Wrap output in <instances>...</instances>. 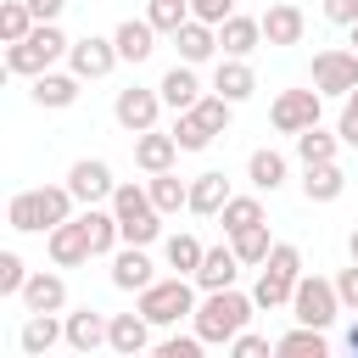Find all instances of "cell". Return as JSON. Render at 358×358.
Returning a JSON list of instances; mask_svg holds the SVG:
<instances>
[{"label": "cell", "mask_w": 358, "mask_h": 358, "mask_svg": "<svg viewBox=\"0 0 358 358\" xmlns=\"http://www.w3.org/2000/svg\"><path fill=\"white\" fill-rule=\"evenodd\" d=\"M145 17H151V28H157V34H168V39H173V34L190 22V0H151V6H145Z\"/></svg>", "instance_id": "obj_40"}, {"label": "cell", "mask_w": 358, "mask_h": 358, "mask_svg": "<svg viewBox=\"0 0 358 358\" xmlns=\"http://www.w3.org/2000/svg\"><path fill=\"white\" fill-rule=\"evenodd\" d=\"M257 45H263V17H235V11H229V17L218 22V50H224V56H252Z\"/></svg>", "instance_id": "obj_18"}, {"label": "cell", "mask_w": 358, "mask_h": 358, "mask_svg": "<svg viewBox=\"0 0 358 358\" xmlns=\"http://www.w3.org/2000/svg\"><path fill=\"white\" fill-rule=\"evenodd\" d=\"M106 336H112V319L106 313H95V308L67 313V347L73 352H95V347H106Z\"/></svg>", "instance_id": "obj_22"}, {"label": "cell", "mask_w": 358, "mask_h": 358, "mask_svg": "<svg viewBox=\"0 0 358 358\" xmlns=\"http://www.w3.org/2000/svg\"><path fill=\"white\" fill-rule=\"evenodd\" d=\"M22 308H28V313H62V308H67V280H62L56 268L28 274V285H22Z\"/></svg>", "instance_id": "obj_14"}, {"label": "cell", "mask_w": 358, "mask_h": 358, "mask_svg": "<svg viewBox=\"0 0 358 358\" xmlns=\"http://www.w3.org/2000/svg\"><path fill=\"white\" fill-rule=\"evenodd\" d=\"M218 218H224V235H241V229L263 224V201H257V196H229Z\"/></svg>", "instance_id": "obj_39"}, {"label": "cell", "mask_w": 358, "mask_h": 358, "mask_svg": "<svg viewBox=\"0 0 358 358\" xmlns=\"http://www.w3.org/2000/svg\"><path fill=\"white\" fill-rule=\"evenodd\" d=\"M341 145H347V140H341V134H330V129H319V123L296 134V157H302V168H313V162H336V151H341Z\"/></svg>", "instance_id": "obj_31"}, {"label": "cell", "mask_w": 358, "mask_h": 358, "mask_svg": "<svg viewBox=\"0 0 358 358\" xmlns=\"http://www.w3.org/2000/svg\"><path fill=\"white\" fill-rule=\"evenodd\" d=\"M56 341H67V319H56V313H28V319H22L17 347H22L28 358H45Z\"/></svg>", "instance_id": "obj_17"}, {"label": "cell", "mask_w": 358, "mask_h": 358, "mask_svg": "<svg viewBox=\"0 0 358 358\" xmlns=\"http://www.w3.org/2000/svg\"><path fill=\"white\" fill-rule=\"evenodd\" d=\"M73 190L67 185H39V190H17L11 201H6V224L17 229V235H50L56 224H67L73 218Z\"/></svg>", "instance_id": "obj_1"}, {"label": "cell", "mask_w": 358, "mask_h": 358, "mask_svg": "<svg viewBox=\"0 0 358 358\" xmlns=\"http://www.w3.org/2000/svg\"><path fill=\"white\" fill-rule=\"evenodd\" d=\"M229 11H235V0H190V17H201V22H213V28H218Z\"/></svg>", "instance_id": "obj_45"}, {"label": "cell", "mask_w": 358, "mask_h": 358, "mask_svg": "<svg viewBox=\"0 0 358 358\" xmlns=\"http://www.w3.org/2000/svg\"><path fill=\"white\" fill-rule=\"evenodd\" d=\"M336 134H341L347 145H358V90L347 95V106H341V123H336Z\"/></svg>", "instance_id": "obj_46"}, {"label": "cell", "mask_w": 358, "mask_h": 358, "mask_svg": "<svg viewBox=\"0 0 358 358\" xmlns=\"http://www.w3.org/2000/svg\"><path fill=\"white\" fill-rule=\"evenodd\" d=\"M162 257H168V268H173V274H196V268H201V257H207V246H201L196 235H168Z\"/></svg>", "instance_id": "obj_36"}, {"label": "cell", "mask_w": 358, "mask_h": 358, "mask_svg": "<svg viewBox=\"0 0 358 358\" xmlns=\"http://www.w3.org/2000/svg\"><path fill=\"white\" fill-rule=\"evenodd\" d=\"M246 179H252V190H280L285 185V157L274 145H257L246 157Z\"/></svg>", "instance_id": "obj_30"}, {"label": "cell", "mask_w": 358, "mask_h": 358, "mask_svg": "<svg viewBox=\"0 0 358 358\" xmlns=\"http://www.w3.org/2000/svg\"><path fill=\"white\" fill-rule=\"evenodd\" d=\"M324 330L319 324H296V330H285L280 341H274V352H291V358H324Z\"/></svg>", "instance_id": "obj_35"}, {"label": "cell", "mask_w": 358, "mask_h": 358, "mask_svg": "<svg viewBox=\"0 0 358 358\" xmlns=\"http://www.w3.org/2000/svg\"><path fill=\"white\" fill-rule=\"evenodd\" d=\"M201 347H207V341H201V336L190 330V336H168V341H162L157 352H162V358H201Z\"/></svg>", "instance_id": "obj_43"}, {"label": "cell", "mask_w": 358, "mask_h": 358, "mask_svg": "<svg viewBox=\"0 0 358 358\" xmlns=\"http://www.w3.org/2000/svg\"><path fill=\"white\" fill-rule=\"evenodd\" d=\"M257 313V302L252 296H241L235 285H224V291H201V302H196V313H190V324H196V336L207 341V347H229L241 330H246V319Z\"/></svg>", "instance_id": "obj_2"}, {"label": "cell", "mask_w": 358, "mask_h": 358, "mask_svg": "<svg viewBox=\"0 0 358 358\" xmlns=\"http://www.w3.org/2000/svg\"><path fill=\"white\" fill-rule=\"evenodd\" d=\"M352 50H358V22H352Z\"/></svg>", "instance_id": "obj_52"}, {"label": "cell", "mask_w": 358, "mask_h": 358, "mask_svg": "<svg viewBox=\"0 0 358 358\" xmlns=\"http://www.w3.org/2000/svg\"><path fill=\"white\" fill-rule=\"evenodd\" d=\"M173 157H179V140H173V129L162 134V129H145V134H134V162L145 168V173H168L173 168Z\"/></svg>", "instance_id": "obj_20"}, {"label": "cell", "mask_w": 358, "mask_h": 358, "mask_svg": "<svg viewBox=\"0 0 358 358\" xmlns=\"http://www.w3.org/2000/svg\"><path fill=\"white\" fill-rule=\"evenodd\" d=\"M78 218H84V229H90L95 257H112V252L123 246V224H117V213H112V207H84Z\"/></svg>", "instance_id": "obj_28"}, {"label": "cell", "mask_w": 358, "mask_h": 358, "mask_svg": "<svg viewBox=\"0 0 358 358\" xmlns=\"http://www.w3.org/2000/svg\"><path fill=\"white\" fill-rule=\"evenodd\" d=\"M151 280H157V274H151L145 246H129V241H123V246L112 252V285H117V291H145Z\"/></svg>", "instance_id": "obj_16"}, {"label": "cell", "mask_w": 358, "mask_h": 358, "mask_svg": "<svg viewBox=\"0 0 358 358\" xmlns=\"http://www.w3.org/2000/svg\"><path fill=\"white\" fill-rule=\"evenodd\" d=\"M112 213H117L129 246H151V241L162 235V213H157V201H151L145 185H117V190H112Z\"/></svg>", "instance_id": "obj_5"}, {"label": "cell", "mask_w": 358, "mask_h": 358, "mask_svg": "<svg viewBox=\"0 0 358 358\" xmlns=\"http://www.w3.org/2000/svg\"><path fill=\"white\" fill-rule=\"evenodd\" d=\"M157 112H162V90H140V84H129V90H117V101H112V117H117L129 134L157 129Z\"/></svg>", "instance_id": "obj_10"}, {"label": "cell", "mask_w": 358, "mask_h": 358, "mask_svg": "<svg viewBox=\"0 0 358 358\" xmlns=\"http://www.w3.org/2000/svg\"><path fill=\"white\" fill-rule=\"evenodd\" d=\"M78 84H84L78 73H39L28 95H34V106H45V112H62V106H73V101H78Z\"/></svg>", "instance_id": "obj_24"}, {"label": "cell", "mask_w": 358, "mask_h": 358, "mask_svg": "<svg viewBox=\"0 0 358 358\" xmlns=\"http://www.w3.org/2000/svg\"><path fill=\"white\" fill-rule=\"evenodd\" d=\"M162 106H173V112H190L196 101H201V78H196V67L190 62H173L168 73H162Z\"/></svg>", "instance_id": "obj_19"}, {"label": "cell", "mask_w": 358, "mask_h": 358, "mask_svg": "<svg viewBox=\"0 0 358 358\" xmlns=\"http://www.w3.org/2000/svg\"><path fill=\"white\" fill-rule=\"evenodd\" d=\"M112 39H117V56H123V62H134V67L157 50V28H151V17H129V22H117V34H112Z\"/></svg>", "instance_id": "obj_26"}, {"label": "cell", "mask_w": 358, "mask_h": 358, "mask_svg": "<svg viewBox=\"0 0 358 358\" xmlns=\"http://www.w3.org/2000/svg\"><path fill=\"white\" fill-rule=\"evenodd\" d=\"M229 352H235V358H263V352H268V341H263V336H252V330H241V336L229 341Z\"/></svg>", "instance_id": "obj_47"}, {"label": "cell", "mask_w": 358, "mask_h": 358, "mask_svg": "<svg viewBox=\"0 0 358 358\" xmlns=\"http://www.w3.org/2000/svg\"><path fill=\"white\" fill-rule=\"evenodd\" d=\"M67 62H73V73L78 78H106L123 56H117V39H101V34H84V39H73V50H67Z\"/></svg>", "instance_id": "obj_12"}, {"label": "cell", "mask_w": 358, "mask_h": 358, "mask_svg": "<svg viewBox=\"0 0 358 358\" xmlns=\"http://www.w3.org/2000/svg\"><path fill=\"white\" fill-rule=\"evenodd\" d=\"M347 252H352V263H358V229H352V235H347Z\"/></svg>", "instance_id": "obj_51"}, {"label": "cell", "mask_w": 358, "mask_h": 358, "mask_svg": "<svg viewBox=\"0 0 358 358\" xmlns=\"http://www.w3.org/2000/svg\"><path fill=\"white\" fill-rule=\"evenodd\" d=\"M34 22H39V17H34V6H28V0H6V6H0V39H6V45L28 39V34H34Z\"/></svg>", "instance_id": "obj_37"}, {"label": "cell", "mask_w": 358, "mask_h": 358, "mask_svg": "<svg viewBox=\"0 0 358 358\" xmlns=\"http://www.w3.org/2000/svg\"><path fill=\"white\" fill-rule=\"evenodd\" d=\"M67 190H73L84 207H101V201H112L117 179H112V168H106L101 157H78V162L67 168Z\"/></svg>", "instance_id": "obj_11"}, {"label": "cell", "mask_w": 358, "mask_h": 358, "mask_svg": "<svg viewBox=\"0 0 358 358\" xmlns=\"http://www.w3.org/2000/svg\"><path fill=\"white\" fill-rule=\"evenodd\" d=\"M341 190H347V173H341L336 162H313V168L302 173V196H308V201H336Z\"/></svg>", "instance_id": "obj_32"}, {"label": "cell", "mask_w": 358, "mask_h": 358, "mask_svg": "<svg viewBox=\"0 0 358 358\" xmlns=\"http://www.w3.org/2000/svg\"><path fill=\"white\" fill-rule=\"evenodd\" d=\"M22 285H28L22 257H17V252H0V296H22Z\"/></svg>", "instance_id": "obj_42"}, {"label": "cell", "mask_w": 358, "mask_h": 358, "mask_svg": "<svg viewBox=\"0 0 358 358\" xmlns=\"http://www.w3.org/2000/svg\"><path fill=\"white\" fill-rule=\"evenodd\" d=\"M296 280H302V252H296L291 241H274L268 263L257 268L252 302H257V308H285V302H291V291H296Z\"/></svg>", "instance_id": "obj_4"}, {"label": "cell", "mask_w": 358, "mask_h": 358, "mask_svg": "<svg viewBox=\"0 0 358 358\" xmlns=\"http://www.w3.org/2000/svg\"><path fill=\"white\" fill-rule=\"evenodd\" d=\"M347 352H358V319H352V330H347Z\"/></svg>", "instance_id": "obj_50"}, {"label": "cell", "mask_w": 358, "mask_h": 358, "mask_svg": "<svg viewBox=\"0 0 358 358\" xmlns=\"http://www.w3.org/2000/svg\"><path fill=\"white\" fill-rule=\"evenodd\" d=\"M145 190H151V201H157V213L168 218V213H179V207H190V185L168 168V173H151L145 179Z\"/></svg>", "instance_id": "obj_33"}, {"label": "cell", "mask_w": 358, "mask_h": 358, "mask_svg": "<svg viewBox=\"0 0 358 358\" xmlns=\"http://www.w3.org/2000/svg\"><path fill=\"white\" fill-rule=\"evenodd\" d=\"M67 50H73V39H67L56 22H34L28 39L6 45V73H17V78H39V73H50V62L67 56Z\"/></svg>", "instance_id": "obj_3"}, {"label": "cell", "mask_w": 358, "mask_h": 358, "mask_svg": "<svg viewBox=\"0 0 358 358\" xmlns=\"http://www.w3.org/2000/svg\"><path fill=\"white\" fill-rule=\"evenodd\" d=\"M302 34H308V17H302V6H291V0H274V6L263 11V39H268V45H302Z\"/></svg>", "instance_id": "obj_15"}, {"label": "cell", "mask_w": 358, "mask_h": 358, "mask_svg": "<svg viewBox=\"0 0 358 358\" xmlns=\"http://www.w3.org/2000/svg\"><path fill=\"white\" fill-rule=\"evenodd\" d=\"M246 263L235 257V246H207V257H201V268L190 274L201 291H224V285H235V274H241Z\"/></svg>", "instance_id": "obj_21"}, {"label": "cell", "mask_w": 358, "mask_h": 358, "mask_svg": "<svg viewBox=\"0 0 358 358\" xmlns=\"http://www.w3.org/2000/svg\"><path fill=\"white\" fill-rule=\"evenodd\" d=\"M313 90L319 95H352L358 90V50H319L313 56Z\"/></svg>", "instance_id": "obj_9"}, {"label": "cell", "mask_w": 358, "mask_h": 358, "mask_svg": "<svg viewBox=\"0 0 358 358\" xmlns=\"http://www.w3.org/2000/svg\"><path fill=\"white\" fill-rule=\"evenodd\" d=\"M319 112H324V95L319 90H280L274 106H268V123L280 134H302V129L319 123Z\"/></svg>", "instance_id": "obj_8"}, {"label": "cell", "mask_w": 358, "mask_h": 358, "mask_svg": "<svg viewBox=\"0 0 358 358\" xmlns=\"http://www.w3.org/2000/svg\"><path fill=\"white\" fill-rule=\"evenodd\" d=\"M196 291H201V285H196L190 274L151 280V285L140 291V302H134V308H140L151 324H179V319H190V313H196Z\"/></svg>", "instance_id": "obj_6"}, {"label": "cell", "mask_w": 358, "mask_h": 358, "mask_svg": "<svg viewBox=\"0 0 358 358\" xmlns=\"http://www.w3.org/2000/svg\"><path fill=\"white\" fill-rule=\"evenodd\" d=\"M106 347L123 352V358L145 352V347H151V319H145L140 308H134V313H112V336H106Z\"/></svg>", "instance_id": "obj_23"}, {"label": "cell", "mask_w": 358, "mask_h": 358, "mask_svg": "<svg viewBox=\"0 0 358 358\" xmlns=\"http://www.w3.org/2000/svg\"><path fill=\"white\" fill-rule=\"evenodd\" d=\"M28 6H34V17H39V22H56L67 0H28Z\"/></svg>", "instance_id": "obj_49"}, {"label": "cell", "mask_w": 358, "mask_h": 358, "mask_svg": "<svg viewBox=\"0 0 358 358\" xmlns=\"http://www.w3.org/2000/svg\"><path fill=\"white\" fill-rule=\"evenodd\" d=\"M196 112H201V123H207L213 134H224V129H229V117H235V101H224V95L213 90V95H201V101H196Z\"/></svg>", "instance_id": "obj_41"}, {"label": "cell", "mask_w": 358, "mask_h": 358, "mask_svg": "<svg viewBox=\"0 0 358 358\" xmlns=\"http://www.w3.org/2000/svg\"><path fill=\"white\" fill-rule=\"evenodd\" d=\"M213 90H218L224 101H246V95L257 90V73L246 67V56H224L218 73H213Z\"/></svg>", "instance_id": "obj_29"}, {"label": "cell", "mask_w": 358, "mask_h": 358, "mask_svg": "<svg viewBox=\"0 0 358 358\" xmlns=\"http://www.w3.org/2000/svg\"><path fill=\"white\" fill-rule=\"evenodd\" d=\"M45 246H50V263H56V268H78V263H90V257H95L84 218H67V224H56V229L45 235Z\"/></svg>", "instance_id": "obj_13"}, {"label": "cell", "mask_w": 358, "mask_h": 358, "mask_svg": "<svg viewBox=\"0 0 358 358\" xmlns=\"http://www.w3.org/2000/svg\"><path fill=\"white\" fill-rule=\"evenodd\" d=\"M229 246H235V257H241L246 268H263V263H268V252H274V241H268V224H252V229L229 235Z\"/></svg>", "instance_id": "obj_34"}, {"label": "cell", "mask_w": 358, "mask_h": 358, "mask_svg": "<svg viewBox=\"0 0 358 358\" xmlns=\"http://www.w3.org/2000/svg\"><path fill=\"white\" fill-rule=\"evenodd\" d=\"M224 201H229V179H224L218 168H207V173L190 179V213H196V218H218Z\"/></svg>", "instance_id": "obj_25"}, {"label": "cell", "mask_w": 358, "mask_h": 358, "mask_svg": "<svg viewBox=\"0 0 358 358\" xmlns=\"http://www.w3.org/2000/svg\"><path fill=\"white\" fill-rule=\"evenodd\" d=\"M291 313H296V324H319V330H330L336 313H341L336 280H324V274H302L296 291H291Z\"/></svg>", "instance_id": "obj_7"}, {"label": "cell", "mask_w": 358, "mask_h": 358, "mask_svg": "<svg viewBox=\"0 0 358 358\" xmlns=\"http://www.w3.org/2000/svg\"><path fill=\"white\" fill-rule=\"evenodd\" d=\"M324 17H330L336 28H352V22H358V0H324Z\"/></svg>", "instance_id": "obj_48"}, {"label": "cell", "mask_w": 358, "mask_h": 358, "mask_svg": "<svg viewBox=\"0 0 358 358\" xmlns=\"http://www.w3.org/2000/svg\"><path fill=\"white\" fill-rule=\"evenodd\" d=\"M173 45H179V62H190V67H201L213 50H218V28L213 22H201V17H190L179 34H173Z\"/></svg>", "instance_id": "obj_27"}, {"label": "cell", "mask_w": 358, "mask_h": 358, "mask_svg": "<svg viewBox=\"0 0 358 358\" xmlns=\"http://www.w3.org/2000/svg\"><path fill=\"white\" fill-rule=\"evenodd\" d=\"M173 140H179V151H207V145H213V129H207L201 112L190 106V112H173Z\"/></svg>", "instance_id": "obj_38"}, {"label": "cell", "mask_w": 358, "mask_h": 358, "mask_svg": "<svg viewBox=\"0 0 358 358\" xmlns=\"http://www.w3.org/2000/svg\"><path fill=\"white\" fill-rule=\"evenodd\" d=\"M336 296H341V313H358V263L336 274Z\"/></svg>", "instance_id": "obj_44"}]
</instances>
